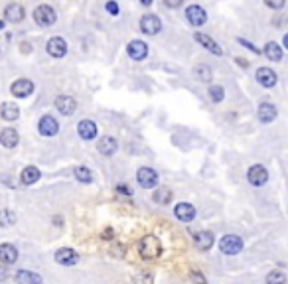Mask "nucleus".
I'll use <instances>...</instances> for the list:
<instances>
[{"instance_id": "nucleus-1", "label": "nucleus", "mask_w": 288, "mask_h": 284, "mask_svg": "<svg viewBox=\"0 0 288 284\" xmlns=\"http://www.w3.org/2000/svg\"><path fill=\"white\" fill-rule=\"evenodd\" d=\"M138 253H140L142 259L154 261V259H158V257L162 255V243L158 241V237L146 235V237H142V239L138 241Z\"/></svg>"}, {"instance_id": "nucleus-2", "label": "nucleus", "mask_w": 288, "mask_h": 284, "mask_svg": "<svg viewBox=\"0 0 288 284\" xmlns=\"http://www.w3.org/2000/svg\"><path fill=\"white\" fill-rule=\"evenodd\" d=\"M34 22L40 26V28H50V26H54L56 22H58V12L52 8V6H48V4H40L36 10H34Z\"/></svg>"}, {"instance_id": "nucleus-3", "label": "nucleus", "mask_w": 288, "mask_h": 284, "mask_svg": "<svg viewBox=\"0 0 288 284\" xmlns=\"http://www.w3.org/2000/svg\"><path fill=\"white\" fill-rule=\"evenodd\" d=\"M140 32L146 34V36H156L162 32V20L156 16V14H144L140 18Z\"/></svg>"}, {"instance_id": "nucleus-4", "label": "nucleus", "mask_w": 288, "mask_h": 284, "mask_svg": "<svg viewBox=\"0 0 288 284\" xmlns=\"http://www.w3.org/2000/svg\"><path fill=\"white\" fill-rule=\"evenodd\" d=\"M219 249L223 255H229V257H235L243 251V239L239 235H225L221 241H219Z\"/></svg>"}, {"instance_id": "nucleus-5", "label": "nucleus", "mask_w": 288, "mask_h": 284, "mask_svg": "<svg viewBox=\"0 0 288 284\" xmlns=\"http://www.w3.org/2000/svg\"><path fill=\"white\" fill-rule=\"evenodd\" d=\"M184 16H186L188 24H192L193 28H199V26H203V24L207 22V12H205L201 6H197V4L188 6L186 12H184Z\"/></svg>"}, {"instance_id": "nucleus-6", "label": "nucleus", "mask_w": 288, "mask_h": 284, "mask_svg": "<svg viewBox=\"0 0 288 284\" xmlns=\"http://www.w3.org/2000/svg\"><path fill=\"white\" fill-rule=\"evenodd\" d=\"M10 93L14 97H18V99H26V97H30L34 93V83L30 79H26V77H20V79H16L10 85Z\"/></svg>"}, {"instance_id": "nucleus-7", "label": "nucleus", "mask_w": 288, "mask_h": 284, "mask_svg": "<svg viewBox=\"0 0 288 284\" xmlns=\"http://www.w3.org/2000/svg\"><path fill=\"white\" fill-rule=\"evenodd\" d=\"M126 54L134 61H144L148 57V44L142 40H132L126 44Z\"/></svg>"}, {"instance_id": "nucleus-8", "label": "nucleus", "mask_w": 288, "mask_h": 284, "mask_svg": "<svg viewBox=\"0 0 288 284\" xmlns=\"http://www.w3.org/2000/svg\"><path fill=\"white\" fill-rule=\"evenodd\" d=\"M38 132H40L42 136H46V138L56 136L59 132V122L52 114H44V116L40 118V122H38Z\"/></svg>"}, {"instance_id": "nucleus-9", "label": "nucleus", "mask_w": 288, "mask_h": 284, "mask_svg": "<svg viewBox=\"0 0 288 284\" xmlns=\"http://www.w3.org/2000/svg\"><path fill=\"white\" fill-rule=\"evenodd\" d=\"M247 180H249V184L251 186H263V184H267V180H269V170L263 166V164H253L249 170H247Z\"/></svg>"}, {"instance_id": "nucleus-10", "label": "nucleus", "mask_w": 288, "mask_h": 284, "mask_svg": "<svg viewBox=\"0 0 288 284\" xmlns=\"http://www.w3.org/2000/svg\"><path fill=\"white\" fill-rule=\"evenodd\" d=\"M136 182H138L142 188L150 189V188H154V186L158 184V174H156L154 168L142 166V168H138V172H136Z\"/></svg>"}, {"instance_id": "nucleus-11", "label": "nucleus", "mask_w": 288, "mask_h": 284, "mask_svg": "<svg viewBox=\"0 0 288 284\" xmlns=\"http://www.w3.org/2000/svg\"><path fill=\"white\" fill-rule=\"evenodd\" d=\"M193 40H195L201 48H205L207 52H211L213 56H223L221 46H219L211 36H207V34H203V32H195V34H193Z\"/></svg>"}, {"instance_id": "nucleus-12", "label": "nucleus", "mask_w": 288, "mask_h": 284, "mask_svg": "<svg viewBox=\"0 0 288 284\" xmlns=\"http://www.w3.org/2000/svg\"><path fill=\"white\" fill-rule=\"evenodd\" d=\"M195 207L192 205V203H188V201H182V203H178L176 207H174V215H176V219L178 221H182V223H192L193 219H195Z\"/></svg>"}, {"instance_id": "nucleus-13", "label": "nucleus", "mask_w": 288, "mask_h": 284, "mask_svg": "<svg viewBox=\"0 0 288 284\" xmlns=\"http://www.w3.org/2000/svg\"><path fill=\"white\" fill-rule=\"evenodd\" d=\"M24 18H26V10H24L22 4L12 2V4H8V6L4 8V20H6V22H10V24H20Z\"/></svg>"}, {"instance_id": "nucleus-14", "label": "nucleus", "mask_w": 288, "mask_h": 284, "mask_svg": "<svg viewBox=\"0 0 288 284\" xmlns=\"http://www.w3.org/2000/svg\"><path fill=\"white\" fill-rule=\"evenodd\" d=\"M255 77H257L259 85H261V87H265V89L275 87V85H277V81H279L277 73H275L271 67H259V69H257V73H255Z\"/></svg>"}, {"instance_id": "nucleus-15", "label": "nucleus", "mask_w": 288, "mask_h": 284, "mask_svg": "<svg viewBox=\"0 0 288 284\" xmlns=\"http://www.w3.org/2000/svg\"><path fill=\"white\" fill-rule=\"evenodd\" d=\"M77 134H79L81 140H93V138H97L99 128H97V124H95L93 120L83 118V120H79V124H77Z\"/></svg>"}, {"instance_id": "nucleus-16", "label": "nucleus", "mask_w": 288, "mask_h": 284, "mask_svg": "<svg viewBox=\"0 0 288 284\" xmlns=\"http://www.w3.org/2000/svg\"><path fill=\"white\" fill-rule=\"evenodd\" d=\"M46 52H48L52 57H56V59L65 57V54H67V42H65L63 38H59V36H54L52 40H48Z\"/></svg>"}, {"instance_id": "nucleus-17", "label": "nucleus", "mask_w": 288, "mask_h": 284, "mask_svg": "<svg viewBox=\"0 0 288 284\" xmlns=\"http://www.w3.org/2000/svg\"><path fill=\"white\" fill-rule=\"evenodd\" d=\"M54 259H56V263H58V265H63V267H73V265H77L79 255H77L73 249L63 247V249H58V251H56Z\"/></svg>"}, {"instance_id": "nucleus-18", "label": "nucleus", "mask_w": 288, "mask_h": 284, "mask_svg": "<svg viewBox=\"0 0 288 284\" xmlns=\"http://www.w3.org/2000/svg\"><path fill=\"white\" fill-rule=\"evenodd\" d=\"M54 105L63 116H71L75 113V109H77V101L71 95H59L58 99L54 101Z\"/></svg>"}, {"instance_id": "nucleus-19", "label": "nucleus", "mask_w": 288, "mask_h": 284, "mask_svg": "<svg viewBox=\"0 0 288 284\" xmlns=\"http://www.w3.org/2000/svg\"><path fill=\"white\" fill-rule=\"evenodd\" d=\"M193 243H195V249L205 253V251H211V247L215 243V237H213L211 231H199V233L193 235Z\"/></svg>"}, {"instance_id": "nucleus-20", "label": "nucleus", "mask_w": 288, "mask_h": 284, "mask_svg": "<svg viewBox=\"0 0 288 284\" xmlns=\"http://www.w3.org/2000/svg\"><path fill=\"white\" fill-rule=\"evenodd\" d=\"M97 150H99L103 156L111 158L113 154H116V150H118V142H116V138H113V136H101L99 142H97Z\"/></svg>"}, {"instance_id": "nucleus-21", "label": "nucleus", "mask_w": 288, "mask_h": 284, "mask_svg": "<svg viewBox=\"0 0 288 284\" xmlns=\"http://www.w3.org/2000/svg\"><path fill=\"white\" fill-rule=\"evenodd\" d=\"M257 118L263 124H271L277 118V107L271 105V103H261L259 109H257Z\"/></svg>"}, {"instance_id": "nucleus-22", "label": "nucleus", "mask_w": 288, "mask_h": 284, "mask_svg": "<svg viewBox=\"0 0 288 284\" xmlns=\"http://www.w3.org/2000/svg\"><path fill=\"white\" fill-rule=\"evenodd\" d=\"M18 142H20V134H18L16 128H4L0 132V144L4 148H16Z\"/></svg>"}, {"instance_id": "nucleus-23", "label": "nucleus", "mask_w": 288, "mask_h": 284, "mask_svg": "<svg viewBox=\"0 0 288 284\" xmlns=\"http://www.w3.org/2000/svg\"><path fill=\"white\" fill-rule=\"evenodd\" d=\"M18 261V249L10 243H2L0 245V263L4 265H14Z\"/></svg>"}, {"instance_id": "nucleus-24", "label": "nucleus", "mask_w": 288, "mask_h": 284, "mask_svg": "<svg viewBox=\"0 0 288 284\" xmlns=\"http://www.w3.org/2000/svg\"><path fill=\"white\" fill-rule=\"evenodd\" d=\"M40 176H42L40 168H36V166H26V168L22 170V174H20V180H22L24 186H32V184H36V182L40 180Z\"/></svg>"}, {"instance_id": "nucleus-25", "label": "nucleus", "mask_w": 288, "mask_h": 284, "mask_svg": "<svg viewBox=\"0 0 288 284\" xmlns=\"http://www.w3.org/2000/svg\"><path fill=\"white\" fill-rule=\"evenodd\" d=\"M0 116H2L6 122H14V120H18V116H20V109H18L14 103H2V105H0Z\"/></svg>"}, {"instance_id": "nucleus-26", "label": "nucleus", "mask_w": 288, "mask_h": 284, "mask_svg": "<svg viewBox=\"0 0 288 284\" xmlns=\"http://www.w3.org/2000/svg\"><path fill=\"white\" fill-rule=\"evenodd\" d=\"M265 56L269 61H275V63H279L281 59H283V48L277 44V42H267L265 44Z\"/></svg>"}, {"instance_id": "nucleus-27", "label": "nucleus", "mask_w": 288, "mask_h": 284, "mask_svg": "<svg viewBox=\"0 0 288 284\" xmlns=\"http://www.w3.org/2000/svg\"><path fill=\"white\" fill-rule=\"evenodd\" d=\"M193 75H195L197 81H203V83H209L213 79V71H211V67L207 63H197L193 67Z\"/></svg>"}, {"instance_id": "nucleus-28", "label": "nucleus", "mask_w": 288, "mask_h": 284, "mask_svg": "<svg viewBox=\"0 0 288 284\" xmlns=\"http://www.w3.org/2000/svg\"><path fill=\"white\" fill-rule=\"evenodd\" d=\"M174 193L172 189H168V188H158V189H154V195H152V199H154V203H158V205H168L170 201H172Z\"/></svg>"}, {"instance_id": "nucleus-29", "label": "nucleus", "mask_w": 288, "mask_h": 284, "mask_svg": "<svg viewBox=\"0 0 288 284\" xmlns=\"http://www.w3.org/2000/svg\"><path fill=\"white\" fill-rule=\"evenodd\" d=\"M16 283H22V284H40L42 283V277L36 275V273H30V271H18L16 273Z\"/></svg>"}, {"instance_id": "nucleus-30", "label": "nucleus", "mask_w": 288, "mask_h": 284, "mask_svg": "<svg viewBox=\"0 0 288 284\" xmlns=\"http://www.w3.org/2000/svg\"><path fill=\"white\" fill-rule=\"evenodd\" d=\"M207 95H209V99L213 103H221L225 99V89H223V85H209Z\"/></svg>"}, {"instance_id": "nucleus-31", "label": "nucleus", "mask_w": 288, "mask_h": 284, "mask_svg": "<svg viewBox=\"0 0 288 284\" xmlns=\"http://www.w3.org/2000/svg\"><path fill=\"white\" fill-rule=\"evenodd\" d=\"M73 174H75V178H77L81 184H91V182H93V172L89 170L87 166H77V168L73 170Z\"/></svg>"}, {"instance_id": "nucleus-32", "label": "nucleus", "mask_w": 288, "mask_h": 284, "mask_svg": "<svg viewBox=\"0 0 288 284\" xmlns=\"http://www.w3.org/2000/svg\"><path fill=\"white\" fill-rule=\"evenodd\" d=\"M16 223V213L10 209H2L0 211V227H10Z\"/></svg>"}, {"instance_id": "nucleus-33", "label": "nucleus", "mask_w": 288, "mask_h": 284, "mask_svg": "<svg viewBox=\"0 0 288 284\" xmlns=\"http://www.w3.org/2000/svg\"><path fill=\"white\" fill-rule=\"evenodd\" d=\"M269 284H273V283H279V284H285L287 283V277L283 275V273H279V271H273V273H269L267 275V279H265Z\"/></svg>"}, {"instance_id": "nucleus-34", "label": "nucleus", "mask_w": 288, "mask_h": 284, "mask_svg": "<svg viewBox=\"0 0 288 284\" xmlns=\"http://www.w3.org/2000/svg\"><path fill=\"white\" fill-rule=\"evenodd\" d=\"M263 2H265V6L271 8V10H281V8H285V4H287V0H263Z\"/></svg>"}, {"instance_id": "nucleus-35", "label": "nucleus", "mask_w": 288, "mask_h": 284, "mask_svg": "<svg viewBox=\"0 0 288 284\" xmlns=\"http://www.w3.org/2000/svg\"><path fill=\"white\" fill-rule=\"evenodd\" d=\"M105 8H107V12H109L111 16H118V12H120V8H118V4H116L115 0H109V2L105 4Z\"/></svg>"}, {"instance_id": "nucleus-36", "label": "nucleus", "mask_w": 288, "mask_h": 284, "mask_svg": "<svg viewBox=\"0 0 288 284\" xmlns=\"http://www.w3.org/2000/svg\"><path fill=\"white\" fill-rule=\"evenodd\" d=\"M237 42H239V44H241V46H245V48H247V50H251V52H253V54H261V50H259V48H257V46H253V44H251V42H249V40H245V38H239V40H237Z\"/></svg>"}, {"instance_id": "nucleus-37", "label": "nucleus", "mask_w": 288, "mask_h": 284, "mask_svg": "<svg viewBox=\"0 0 288 284\" xmlns=\"http://www.w3.org/2000/svg\"><path fill=\"white\" fill-rule=\"evenodd\" d=\"M115 189H116V193H120V195H132V189H130L126 184H118Z\"/></svg>"}, {"instance_id": "nucleus-38", "label": "nucleus", "mask_w": 288, "mask_h": 284, "mask_svg": "<svg viewBox=\"0 0 288 284\" xmlns=\"http://www.w3.org/2000/svg\"><path fill=\"white\" fill-rule=\"evenodd\" d=\"M182 4H184V0H164V6H166V8H170V10L180 8Z\"/></svg>"}, {"instance_id": "nucleus-39", "label": "nucleus", "mask_w": 288, "mask_h": 284, "mask_svg": "<svg viewBox=\"0 0 288 284\" xmlns=\"http://www.w3.org/2000/svg\"><path fill=\"white\" fill-rule=\"evenodd\" d=\"M192 279H193V281H199V283H205V277L199 275V273H192Z\"/></svg>"}, {"instance_id": "nucleus-40", "label": "nucleus", "mask_w": 288, "mask_h": 284, "mask_svg": "<svg viewBox=\"0 0 288 284\" xmlns=\"http://www.w3.org/2000/svg\"><path fill=\"white\" fill-rule=\"evenodd\" d=\"M235 61H237V63H239V65H241V67H245V69H247V67H249V61H247V59H241V57H237V59H235Z\"/></svg>"}, {"instance_id": "nucleus-41", "label": "nucleus", "mask_w": 288, "mask_h": 284, "mask_svg": "<svg viewBox=\"0 0 288 284\" xmlns=\"http://www.w3.org/2000/svg\"><path fill=\"white\" fill-rule=\"evenodd\" d=\"M22 50H24V52H32V46H28V44H22Z\"/></svg>"}, {"instance_id": "nucleus-42", "label": "nucleus", "mask_w": 288, "mask_h": 284, "mask_svg": "<svg viewBox=\"0 0 288 284\" xmlns=\"http://www.w3.org/2000/svg\"><path fill=\"white\" fill-rule=\"evenodd\" d=\"M111 235H113V231H111V229H107V231H105V237H103V239H111Z\"/></svg>"}, {"instance_id": "nucleus-43", "label": "nucleus", "mask_w": 288, "mask_h": 284, "mask_svg": "<svg viewBox=\"0 0 288 284\" xmlns=\"http://www.w3.org/2000/svg\"><path fill=\"white\" fill-rule=\"evenodd\" d=\"M283 46L288 50V34H285V38H283Z\"/></svg>"}, {"instance_id": "nucleus-44", "label": "nucleus", "mask_w": 288, "mask_h": 284, "mask_svg": "<svg viewBox=\"0 0 288 284\" xmlns=\"http://www.w3.org/2000/svg\"><path fill=\"white\" fill-rule=\"evenodd\" d=\"M140 4H142V6H150V4H152V0H140Z\"/></svg>"}, {"instance_id": "nucleus-45", "label": "nucleus", "mask_w": 288, "mask_h": 284, "mask_svg": "<svg viewBox=\"0 0 288 284\" xmlns=\"http://www.w3.org/2000/svg\"><path fill=\"white\" fill-rule=\"evenodd\" d=\"M0 30H4V20H0Z\"/></svg>"}]
</instances>
